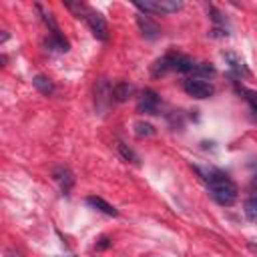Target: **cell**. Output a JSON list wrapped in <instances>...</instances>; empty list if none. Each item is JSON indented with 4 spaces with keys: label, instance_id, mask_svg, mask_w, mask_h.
<instances>
[{
    "label": "cell",
    "instance_id": "obj_12",
    "mask_svg": "<svg viewBox=\"0 0 257 257\" xmlns=\"http://www.w3.org/2000/svg\"><path fill=\"white\" fill-rule=\"evenodd\" d=\"M225 60L229 62V66H231V70H233L235 74H239V76H245V74H249V70H247L245 62H243L239 56H235V54L227 52V54H225Z\"/></svg>",
    "mask_w": 257,
    "mask_h": 257
},
{
    "label": "cell",
    "instance_id": "obj_9",
    "mask_svg": "<svg viewBox=\"0 0 257 257\" xmlns=\"http://www.w3.org/2000/svg\"><path fill=\"white\" fill-rule=\"evenodd\" d=\"M54 179L60 183L62 193H68V191H70V187H72V183H74L72 173H70L66 167H58V169H54Z\"/></svg>",
    "mask_w": 257,
    "mask_h": 257
},
{
    "label": "cell",
    "instance_id": "obj_13",
    "mask_svg": "<svg viewBox=\"0 0 257 257\" xmlns=\"http://www.w3.org/2000/svg\"><path fill=\"white\" fill-rule=\"evenodd\" d=\"M193 78H205V76H213L215 74V66L209 62H195L193 70H191Z\"/></svg>",
    "mask_w": 257,
    "mask_h": 257
},
{
    "label": "cell",
    "instance_id": "obj_5",
    "mask_svg": "<svg viewBox=\"0 0 257 257\" xmlns=\"http://www.w3.org/2000/svg\"><path fill=\"white\" fill-rule=\"evenodd\" d=\"M159 106H161V96L153 88H147V90L141 92V96L137 100V110L139 112H143V114H157Z\"/></svg>",
    "mask_w": 257,
    "mask_h": 257
},
{
    "label": "cell",
    "instance_id": "obj_10",
    "mask_svg": "<svg viewBox=\"0 0 257 257\" xmlns=\"http://www.w3.org/2000/svg\"><path fill=\"white\" fill-rule=\"evenodd\" d=\"M133 92H135L133 84H128V82H116V84L112 86V100H116V102H124Z\"/></svg>",
    "mask_w": 257,
    "mask_h": 257
},
{
    "label": "cell",
    "instance_id": "obj_7",
    "mask_svg": "<svg viewBox=\"0 0 257 257\" xmlns=\"http://www.w3.org/2000/svg\"><path fill=\"white\" fill-rule=\"evenodd\" d=\"M86 205H90L92 209H96V211H100V213H104V215H108V217H116V215H118L116 207H112L110 203H106L102 197H96V195L88 197V199H86Z\"/></svg>",
    "mask_w": 257,
    "mask_h": 257
},
{
    "label": "cell",
    "instance_id": "obj_1",
    "mask_svg": "<svg viewBox=\"0 0 257 257\" xmlns=\"http://www.w3.org/2000/svg\"><path fill=\"white\" fill-rule=\"evenodd\" d=\"M205 181L209 185V191L215 203L223 207H231L237 201V185L223 171H209L205 175Z\"/></svg>",
    "mask_w": 257,
    "mask_h": 257
},
{
    "label": "cell",
    "instance_id": "obj_3",
    "mask_svg": "<svg viewBox=\"0 0 257 257\" xmlns=\"http://www.w3.org/2000/svg\"><path fill=\"white\" fill-rule=\"evenodd\" d=\"M183 88L193 98H209L215 92L213 84H209L203 78H187V80H183Z\"/></svg>",
    "mask_w": 257,
    "mask_h": 257
},
{
    "label": "cell",
    "instance_id": "obj_16",
    "mask_svg": "<svg viewBox=\"0 0 257 257\" xmlns=\"http://www.w3.org/2000/svg\"><path fill=\"white\" fill-rule=\"evenodd\" d=\"M135 133H137V137H151V135H155V128L149 122H137Z\"/></svg>",
    "mask_w": 257,
    "mask_h": 257
},
{
    "label": "cell",
    "instance_id": "obj_19",
    "mask_svg": "<svg viewBox=\"0 0 257 257\" xmlns=\"http://www.w3.org/2000/svg\"><path fill=\"white\" fill-rule=\"evenodd\" d=\"M251 187L257 191V173H255V175H253V179H251Z\"/></svg>",
    "mask_w": 257,
    "mask_h": 257
},
{
    "label": "cell",
    "instance_id": "obj_15",
    "mask_svg": "<svg viewBox=\"0 0 257 257\" xmlns=\"http://www.w3.org/2000/svg\"><path fill=\"white\" fill-rule=\"evenodd\" d=\"M116 149H118V153L122 155V159L124 161H131V163H139V155L128 147V145H124L122 141H118V145H116Z\"/></svg>",
    "mask_w": 257,
    "mask_h": 257
},
{
    "label": "cell",
    "instance_id": "obj_6",
    "mask_svg": "<svg viewBox=\"0 0 257 257\" xmlns=\"http://www.w3.org/2000/svg\"><path fill=\"white\" fill-rule=\"evenodd\" d=\"M137 24H139L141 34H143L145 38H149V40H157V38L161 36V28H159L157 22H153L149 16H145V14L137 16Z\"/></svg>",
    "mask_w": 257,
    "mask_h": 257
},
{
    "label": "cell",
    "instance_id": "obj_14",
    "mask_svg": "<svg viewBox=\"0 0 257 257\" xmlns=\"http://www.w3.org/2000/svg\"><path fill=\"white\" fill-rule=\"evenodd\" d=\"M243 211H245V217L253 223H257V197H249L243 205Z\"/></svg>",
    "mask_w": 257,
    "mask_h": 257
},
{
    "label": "cell",
    "instance_id": "obj_20",
    "mask_svg": "<svg viewBox=\"0 0 257 257\" xmlns=\"http://www.w3.org/2000/svg\"><path fill=\"white\" fill-rule=\"evenodd\" d=\"M10 255L12 257H22V253H18V251H10Z\"/></svg>",
    "mask_w": 257,
    "mask_h": 257
},
{
    "label": "cell",
    "instance_id": "obj_4",
    "mask_svg": "<svg viewBox=\"0 0 257 257\" xmlns=\"http://www.w3.org/2000/svg\"><path fill=\"white\" fill-rule=\"evenodd\" d=\"M84 20H86V24L90 26V30H92V34L98 38V40H108V24H106V20H104V16L100 14V12H94V10H86V14H84Z\"/></svg>",
    "mask_w": 257,
    "mask_h": 257
},
{
    "label": "cell",
    "instance_id": "obj_18",
    "mask_svg": "<svg viewBox=\"0 0 257 257\" xmlns=\"http://www.w3.org/2000/svg\"><path fill=\"white\" fill-rule=\"evenodd\" d=\"M108 245H110V239H108V237H102V239H100V243L96 245V249H106Z\"/></svg>",
    "mask_w": 257,
    "mask_h": 257
},
{
    "label": "cell",
    "instance_id": "obj_2",
    "mask_svg": "<svg viewBox=\"0 0 257 257\" xmlns=\"http://www.w3.org/2000/svg\"><path fill=\"white\" fill-rule=\"evenodd\" d=\"M135 6L145 14H169V12L181 10L183 2L181 0H145V2H135Z\"/></svg>",
    "mask_w": 257,
    "mask_h": 257
},
{
    "label": "cell",
    "instance_id": "obj_8",
    "mask_svg": "<svg viewBox=\"0 0 257 257\" xmlns=\"http://www.w3.org/2000/svg\"><path fill=\"white\" fill-rule=\"evenodd\" d=\"M44 44H46L48 50H56V52H66L68 50V40L60 32H50V36L46 38Z\"/></svg>",
    "mask_w": 257,
    "mask_h": 257
},
{
    "label": "cell",
    "instance_id": "obj_11",
    "mask_svg": "<svg viewBox=\"0 0 257 257\" xmlns=\"http://www.w3.org/2000/svg\"><path fill=\"white\" fill-rule=\"evenodd\" d=\"M32 84L36 86V90H38V92H42V94H46V96H50V94L54 92V82H52L48 76L36 74V76L32 78Z\"/></svg>",
    "mask_w": 257,
    "mask_h": 257
},
{
    "label": "cell",
    "instance_id": "obj_17",
    "mask_svg": "<svg viewBox=\"0 0 257 257\" xmlns=\"http://www.w3.org/2000/svg\"><path fill=\"white\" fill-rule=\"evenodd\" d=\"M241 92L245 94V98H247V102L251 104L253 112H257V92H253V90H247V88H241Z\"/></svg>",
    "mask_w": 257,
    "mask_h": 257
}]
</instances>
